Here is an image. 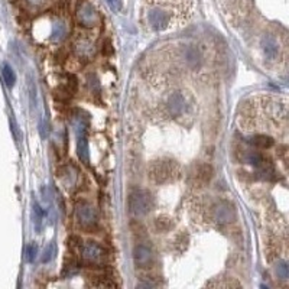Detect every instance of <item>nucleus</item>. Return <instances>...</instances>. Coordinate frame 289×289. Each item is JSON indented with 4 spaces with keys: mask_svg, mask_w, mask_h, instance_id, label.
Returning a JSON list of instances; mask_svg holds the SVG:
<instances>
[{
    "mask_svg": "<svg viewBox=\"0 0 289 289\" xmlns=\"http://www.w3.org/2000/svg\"><path fill=\"white\" fill-rule=\"evenodd\" d=\"M48 0H26V3L32 7H42Z\"/></svg>",
    "mask_w": 289,
    "mask_h": 289,
    "instance_id": "473e14b6",
    "label": "nucleus"
},
{
    "mask_svg": "<svg viewBox=\"0 0 289 289\" xmlns=\"http://www.w3.org/2000/svg\"><path fill=\"white\" fill-rule=\"evenodd\" d=\"M133 260H135V265L140 269L151 268L153 262V253L151 247L145 244H137L133 250Z\"/></svg>",
    "mask_w": 289,
    "mask_h": 289,
    "instance_id": "1a4fd4ad",
    "label": "nucleus"
},
{
    "mask_svg": "<svg viewBox=\"0 0 289 289\" xmlns=\"http://www.w3.org/2000/svg\"><path fill=\"white\" fill-rule=\"evenodd\" d=\"M29 90H31V106L34 107L35 102H36V88H35L32 78H31V81H29Z\"/></svg>",
    "mask_w": 289,
    "mask_h": 289,
    "instance_id": "7c9ffc66",
    "label": "nucleus"
},
{
    "mask_svg": "<svg viewBox=\"0 0 289 289\" xmlns=\"http://www.w3.org/2000/svg\"><path fill=\"white\" fill-rule=\"evenodd\" d=\"M185 104H187V102H185L184 94L179 93V91H175V93L171 94L170 99L167 100L165 112L171 117H179L185 112Z\"/></svg>",
    "mask_w": 289,
    "mask_h": 289,
    "instance_id": "6e6552de",
    "label": "nucleus"
},
{
    "mask_svg": "<svg viewBox=\"0 0 289 289\" xmlns=\"http://www.w3.org/2000/svg\"><path fill=\"white\" fill-rule=\"evenodd\" d=\"M149 176L155 184L164 185L179 176V165L171 159H159L149 167Z\"/></svg>",
    "mask_w": 289,
    "mask_h": 289,
    "instance_id": "f257e3e1",
    "label": "nucleus"
},
{
    "mask_svg": "<svg viewBox=\"0 0 289 289\" xmlns=\"http://www.w3.org/2000/svg\"><path fill=\"white\" fill-rule=\"evenodd\" d=\"M276 273H278V276H279L281 279L287 281V279L289 278L288 263H287V262H281V263L276 266Z\"/></svg>",
    "mask_w": 289,
    "mask_h": 289,
    "instance_id": "5701e85b",
    "label": "nucleus"
},
{
    "mask_svg": "<svg viewBox=\"0 0 289 289\" xmlns=\"http://www.w3.org/2000/svg\"><path fill=\"white\" fill-rule=\"evenodd\" d=\"M75 217L85 230H93L97 226V211L88 203H81L75 208Z\"/></svg>",
    "mask_w": 289,
    "mask_h": 289,
    "instance_id": "0eeeda50",
    "label": "nucleus"
},
{
    "mask_svg": "<svg viewBox=\"0 0 289 289\" xmlns=\"http://www.w3.org/2000/svg\"><path fill=\"white\" fill-rule=\"evenodd\" d=\"M173 13L161 6H152L146 10V23L153 32H162L168 29L173 25Z\"/></svg>",
    "mask_w": 289,
    "mask_h": 289,
    "instance_id": "f03ea898",
    "label": "nucleus"
},
{
    "mask_svg": "<svg viewBox=\"0 0 289 289\" xmlns=\"http://www.w3.org/2000/svg\"><path fill=\"white\" fill-rule=\"evenodd\" d=\"M71 91H69L67 87H59V88H57L55 90V97L57 99H59V100H68L69 97H71Z\"/></svg>",
    "mask_w": 289,
    "mask_h": 289,
    "instance_id": "393cba45",
    "label": "nucleus"
},
{
    "mask_svg": "<svg viewBox=\"0 0 289 289\" xmlns=\"http://www.w3.org/2000/svg\"><path fill=\"white\" fill-rule=\"evenodd\" d=\"M69 243H71V246H81V238L77 237V236H71L69 237Z\"/></svg>",
    "mask_w": 289,
    "mask_h": 289,
    "instance_id": "72a5a7b5",
    "label": "nucleus"
},
{
    "mask_svg": "<svg viewBox=\"0 0 289 289\" xmlns=\"http://www.w3.org/2000/svg\"><path fill=\"white\" fill-rule=\"evenodd\" d=\"M67 35H68V26H67V23L62 19L57 20L54 23V26H52L51 41H54V42H61V41H64L67 38Z\"/></svg>",
    "mask_w": 289,
    "mask_h": 289,
    "instance_id": "f8f14e48",
    "label": "nucleus"
},
{
    "mask_svg": "<svg viewBox=\"0 0 289 289\" xmlns=\"http://www.w3.org/2000/svg\"><path fill=\"white\" fill-rule=\"evenodd\" d=\"M152 205V195L148 191L136 189L129 197V207H130V211L135 216H145V214H148L151 211Z\"/></svg>",
    "mask_w": 289,
    "mask_h": 289,
    "instance_id": "20e7f679",
    "label": "nucleus"
},
{
    "mask_svg": "<svg viewBox=\"0 0 289 289\" xmlns=\"http://www.w3.org/2000/svg\"><path fill=\"white\" fill-rule=\"evenodd\" d=\"M10 130H12V133H13V137H15V140H20V136H22V133H20V130H19V127H17L16 121L15 119H10Z\"/></svg>",
    "mask_w": 289,
    "mask_h": 289,
    "instance_id": "cd10ccee",
    "label": "nucleus"
},
{
    "mask_svg": "<svg viewBox=\"0 0 289 289\" xmlns=\"http://www.w3.org/2000/svg\"><path fill=\"white\" fill-rule=\"evenodd\" d=\"M67 78H68V85H67V88H68L71 93H75V91H77V88H78L77 77H75V75H72V74H69Z\"/></svg>",
    "mask_w": 289,
    "mask_h": 289,
    "instance_id": "bb28decb",
    "label": "nucleus"
},
{
    "mask_svg": "<svg viewBox=\"0 0 289 289\" xmlns=\"http://www.w3.org/2000/svg\"><path fill=\"white\" fill-rule=\"evenodd\" d=\"M107 3L112 7V10H115V12H120L121 10V6H123L121 0H107Z\"/></svg>",
    "mask_w": 289,
    "mask_h": 289,
    "instance_id": "c756f323",
    "label": "nucleus"
},
{
    "mask_svg": "<svg viewBox=\"0 0 289 289\" xmlns=\"http://www.w3.org/2000/svg\"><path fill=\"white\" fill-rule=\"evenodd\" d=\"M32 219H34L35 229L39 233L42 229V221H44V210L41 208V205L38 203H34V205H32Z\"/></svg>",
    "mask_w": 289,
    "mask_h": 289,
    "instance_id": "f3484780",
    "label": "nucleus"
},
{
    "mask_svg": "<svg viewBox=\"0 0 289 289\" xmlns=\"http://www.w3.org/2000/svg\"><path fill=\"white\" fill-rule=\"evenodd\" d=\"M36 255H38V246L35 243L28 244V247H26V260L29 263H32V262H35V259H36Z\"/></svg>",
    "mask_w": 289,
    "mask_h": 289,
    "instance_id": "b1692460",
    "label": "nucleus"
},
{
    "mask_svg": "<svg viewBox=\"0 0 289 289\" xmlns=\"http://www.w3.org/2000/svg\"><path fill=\"white\" fill-rule=\"evenodd\" d=\"M77 271H78V268H77L75 263L65 265V268H64V276H72L74 273H77Z\"/></svg>",
    "mask_w": 289,
    "mask_h": 289,
    "instance_id": "c85d7f7f",
    "label": "nucleus"
},
{
    "mask_svg": "<svg viewBox=\"0 0 289 289\" xmlns=\"http://www.w3.org/2000/svg\"><path fill=\"white\" fill-rule=\"evenodd\" d=\"M75 51H77V54L80 57H83L85 59H90L94 55V45L91 42H88L87 39H83V41H78L77 42Z\"/></svg>",
    "mask_w": 289,
    "mask_h": 289,
    "instance_id": "2eb2a0df",
    "label": "nucleus"
},
{
    "mask_svg": "<svg viewBox=\"0 0 289 289\" xmlns=\"http://www.w3.org/2000/svg\"><path fill=\"white\" fill-rule=\"evenodd\" d=\"M69 7H71V1L69 0H58L57 6H55V10L59 16H65L69 12Z\"/></svg>",
    "mask_w": 289,
    "mask_h": 289,
    "instance_id": "4be33fe9",
    "label": "nucleus"
},
{
    "mask_svg": "<svg viewBox=\"0 0 289 289\" xmlns=\"http://www.w3.org/2000/svg\"><path fill=\"white\" fill-rule=\"evenodd\" d=\"M1 72H3V78H4V83L9 88H12L15 83H16V74L13 68L9 65V64H3V68H1Z\"/></svg>",
    "mask_w": 289,
    "mask_h": 289,
    "instance_id": "a211bd4d",
    "label": "nucleus"
},
{
    "mask_svg": "<svg viewBox=\"0 0 289 289\" xmlns=\"http://www.w3.org/2000/svg\"><path fill=\"white\" fill-rule=\"evenodd\" d=\"M247 142L256 149H269L275 145V140L268 135H255V136L249 137Z\"/></svg>",
    "mask_w": 289,
    "mask_h": 289,
    "instance_id": "ddd939ff",
    "label": "nucleus"
},
{
    "mask_svg": "<svg viewBox=\"0 0 289 289\" xmlns=\"http://www.w3.org/2000/svg\"><path fill=\"white\" fill-rule=\"evenodd\" d=\"M246 162L250 164V165H253V167H256V168H260V167L266 165L269 161L265 159V156H263L260 152H257V151H250V152L246 153Z\"/></svg>",
    "mask_w": 289,
    "mask_h": 289,
    "instance_id": "dca6fc26",
    "label": "nucleus"
},
{
    "mask_svg": "<svg viewBox=\"0 0 289 289\" xmlns=\"http://www.w3.org/2000/svg\"><path fill=\"white\" fill-rule=\"evenodd\" d=\"M155 227L159 231H168V230H171V227H172V220H171L170 217H167V216L158 217L155 220Z\"/></svg>",
    "mask_w": 289,
    "mask_h": 289,
    "instance_id": "6ab92c4d",
    "label": "nucleus"
},
{
    "mask_svg": "<svg viewBox=\"0 0 289 289\" xmlns=\"http://www.w3.org/2000/svg\"><path fill=\"white\" fill-rule=\"evenodd\" d=\"M81 259L90 266H100L106 260V250L97 241H87L81 247Z\"/></svg>",
    "mask_w": 289,
    "mask_h": 289,
    "instance_id": "39448f33",
    "label": "nucleus"
},
{
    "mask_svg": "<svg viewBox=\"0 0 289 289\" xmlns=\"http://www.w3.org/2000/svg\"><path fill=\"white\" fill-rule=\"evenodd\" d=\"M262 51L269 61H276L281 55V47L272 35H265L262 39Z\"/></svg>",
    "mask_w": 289,
    "mask_h": 289,
    "instance_id": "9d476101",
    "label": "nucleus"
},
{
    "mask_svg": "<svg viewBox=\"0 0 289 289\" xmlns=\"http://www.w3.org/2000/svg\"><path fill=\"white\" fill-rule=\"evenodd\" d=\"M153 1H159V0H153ZM161 1H162V0H161Z\"/></svg>",
    "mask_w": 289,
    "mask_h": 289,
    "instance_id": "f704fd0d",
    "label": "nucleus"
},
{
    "mask_svg": "<svg viewBox=\"0 0 289 289\" xmlns=\"http://www.w3.org/2000/svg\"><path fill=\"white\" fill-rule=\"evenodd\" d=\"M211 175H213V170L210 165H203L200 170H198V179L203 182V184H207L210 179H211Z\"/></svg>",
    "mask_w": 289,
    "mask_h": 289,
    "instance_id": "412c9836",
    "label": "nucleus"
},
{
    "mask_svg": "<svg viewBox=\"0 0 289 289\" xmlns=\"http://www.w3.org/2000/svg\"><path fill=\"white\" fill-rule=\"evenodd\" d=\"M88 87L93 93H96V94L100 93V84H99V80L96 78V75H88Z\"/></svg>",
    "mask_w": 289,
    "mask_h": 289,
    "instance_id": "a878e982",
    "label": "nucleus"
},
{
    "mask_svg": "<svg viewBox=\"0 0 289 289\" xmlns=\"http://www.w3.org/2000/svg\"><path fill=\"white\" fill-rule=\"evenodd\" d=\"M96 287H100V288H116V284L115 282H110V281H104V278H103L102 282H97V284H94Z\"/></svg>",
    "mask_w": 289,
    "mask_h": 289,
    "instance_id": "2f4dec72",
    "label": "nucleus"
},
{
    "mask_svg": "<svg viewBox=\"0 0 289 289\" xmlns=\"http://www.w3.org/2000/svg\"><path fill=\"white\" fill-rule=\"evenodd\" d=\"M57 255V246H55V243L51 241L47 247H45V250H44V255H42V263H50L52 259L55 257Z\"/></svg>",
    "mask_w": 289,
    "mask_h": 289,
    "instance_id": "aec40b11",
    "label": "nucleus"
},
{
    "mask_svg": "<svg viewBox=\"0 0 289 289\" xmlns=\"http://www.w3.org/2000/svg\"><path fill=\"white\" fill-rule=\"evenodd\" d=\"M210 219L211 221L224 226V224H229L236 219V210H234V205L229 201H220L217 204H214L210 210Z\"/></svg>",
    "mask_w": 289,
    "mask_h": 289,
    "instance_id": "423d86ee",
    "label": "nucleus"
},
{
    "mask_svg": "<svg viewBox=\"0 0 289 289\" xmlns=\"http://www.w3.org/2000/svg\"><path fill=\"white\" fill-rule=\"evenodd\" d=\"M77 153H78V158L80 161L88 165L90 164V151H88V140L85 135L83 136H78V142H77Z\"/></svg>",
    "mask_w": 289,
    "mask_h": 289,
    "instance_id": "4468645a",
    "label": "nucleus"
},
{
    "mask_svg": "<svg viewBox=\"0 0 289 289\" xmlns=\"http://www.w3.org/2000/svg\"><path fill=\"white\" fill-rule=\"evenodd\" d=\"M184 59L189 68H198L201 61H203V55L200 50L194 45H187L184 50Z\"/></svg>",
    "mask_w": 289,
    "mask_h": 289,
    "instance_id": "9b49d317",
    "label": "nucleus"
},
{
    "mask_svg": "<svg viewBox=\"0 0 289 289\" xmlns=\"http://www.w3.org/2000/svg\"><path fill=\"white\" fill-rule=\"evenodd\" d=\"M75 16H77L80 26H83L85 29L96 28L100 23V15H99L97 9L88 0H83V1L78 3Z\"/></svg>",
    "mask_w": 289,
    "mask_h": 289,
    "instance_id": "7ed1b4c3",
    "label": "nucleus"
}]
</instances>
